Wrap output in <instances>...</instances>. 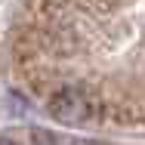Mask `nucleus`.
Instances as JSON below:
<instances>
[{
    "label": "nucleus",
    "instance_id": "nucleus-3",
    "mask_svg": "<svg viewBox=\"0 0 145 145\" xmlns=\"http://www.w3.org/2000/svg\"><path fill=\"white\" fill-rule=\"evenodd\" d=\"M0 145H19L16 139H6V136H0Z\"/></svg>",
    "mask_w": 145,
    "mask_h": 145
},
{
    "label": "nucleus",
    "instance_id": "nucleus-4",
    "mask_svg": "<svg viewBox=\"0 0 145 145\" xmlns=\"http://www.w3.org/2000/svg\"><path fill=\"white\" fill-rule=\"evenodd\" d=\"M71 145H93V142H71Z\"/></svg>",
    "mask_w": 145,
    "mask_h": 145
},
{
    "label": "nucleus",
    "instance_id": "nucleus-2",
    "mask_svg": "<svg viewBox=\"0 0 145 145\" xmlns=\"http://www.w3.org/2000/svg\"><path fill=\"white\" fill-rule=\"evenodd\" d=\"M31 145H56V136L46 130H34L31 133Z\"/></svg>",
    "mask_w": 145,
    "mask_h": 145
},
{
    "label": "nucleus",
    "instance_id": "nucleus-1",
    "mask_svg": "<svg viewBox=\"0 0 145 145\" xmlns=\"http://www.w3.org/2000/svg\"><path fill=\"white\" fill-rule=\"evenodd\" d=\"M50 114L62 123H71V127L87 123L93 117V99L80 87H62L50 99Z\"/></svg>",
    "mask_w": 145,
    "mask_h": 145
}]
</instances>
